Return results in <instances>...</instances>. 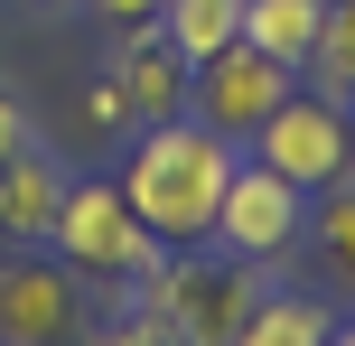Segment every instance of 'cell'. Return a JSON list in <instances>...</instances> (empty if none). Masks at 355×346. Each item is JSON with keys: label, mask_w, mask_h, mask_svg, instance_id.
Returning <instances> with one entry per match:
<instances>
[{"label": "cell", "mask_w": 355, "mask_h": 346, "mask_svg": "<svg viewBox=\"0 0 355 346\" xmlns=\"http://www.w3.org/2000/svg\"><path fill=\"white\" fill-rule=\"evenodd\" d=\"M225 187H234V141L206 131L196 112L150 122L141 150H131V168H122L131 216H141L168 253H178V243H215V206H225Z\"/></svg>", "instance_id": "1"}, {"label": "cell", "mask_w": 355, "mask_h": 346, "mask_svg": "<svg viewBox=\"0 0 355 346\" xmlns=\"http://www.w3.org/2000/svg\"><path fill=\"white\" fill-rule=\"evenodd\" d=\"M131 291L178 328V346H234L271 281H262V262H234L225 243H215V253H206V243H178V253H159Z\"/></svg>", "instance_id": "2"}, {"label": "cell", "mask_w": 355, "mask_h": 346, "mask_svg": "<svg viewBox=\"0 0 355 346\" xmlns=\"http://www.w3.org/2000/svg\"><path fill=\"white\" fill-rule=\"evenodd\" d=\"M47 243H56V262H66L75 281H122V291L168 253V243L131 216L122 178H66V206H56Z\"/></svg>", "instance_id": "3"}, {"label": "cell", "mask_w": 355, "mask_h": 346, "mask_svg": "<svg viewBox=\"0 0 355 346\" xmlns=\"http://www.w3.org/2000/svg\"><path fill=\"white\" fill-rule=\"evenodd\" d=\"M252 159L281 168L290 187H309V197H318V187L355 178V112H346V103H327L318 85H309V94L290 85V94H281V112L252 131Z\"/></svg>", "instance_id": "4"}, {"label": "cell", "mask_w": 355, "mask_h": 346, "mask_svg": "<svg viewBox=\"0 0 355 346\" xmlns=\"http://www.w3.org/2000/svg\"><path fill=\"white\" fill-rule=\"evenodd\" d=\"M300 85V75L281 66V56H262L252 37H234V47H215L206 66H196V85H187V112L206 131H225V141H252V131L281 112V94Z\"/></svg>", "instance_id": "5"}, {"label": "cell", "mask_w": 355, "mask_h": 346, "mask_svg": "<svg viewBox=\"0 0 355 346\" xmlns=\"http://www.w3.org/2000/svg\"><path fill=\"white\" fill-rule=\"evenodd\" d=\"M309 234V187H290L281 168H262V159H234V187H225V206H215V243H225L234 262H281L290 243Z\"/></svg>", "instance_id": "6"}, {"label": "cell", "mask_w": 355, "mask_h": 346, "mask_svg": "<svg viewBox=\"0 0 355 346\" xmlns=\"http://www.w3.org/2000/svg\"><path fill=\"white\" fill-rule=\"evenodd\" d=\"M85 281L66 262H0V346H66L85 328Z\"/></svg>", "instance_id": "7"}, {"label": "cell", "mask_w": 355, "mask_h": 346, "mask_svg": "<svg viewBox=\"0 0 355 346\" xmlns=\"http://www.w3.org/2000/svg\"><path fill=\"white\" fill-rule=\"evenodd\" d=\"M187 85H196V66L178 56V37L159 19H150V28H122V47H112V94H122V112L168 122V112H187Z\"/></svg>", "instance_id": "8"}, {"label": "cell", "mask_w": 355, "mask_h": 346, "mask_svg": "<svg viewBox=\"0 0 355 346\" xmlns=\"http://www.w3.org/2000/svg\"><path fill=\"white\" fill-rule=\"evenodd\" d=\"M56 206H66V159H56V150H37V141L0 150V234L47 243Z\"/></svg>", "instance_id": "9"}, {"label": "cell", "mask_w": 355, "mask_h": 346, "mask_svg": "<svg viewBox=\"0 0 355 346\" xmlns=\"http://www.w3.org/2000/svg\"><path fill=\"white\" fill-rule=\"evenodd\" d=\"M318 28H327V0H243V37H252L262 56H281L290 75L309 66Z\"/></svg>", "instance_id": "10"}, {"label": "cell", "mask_w": 355, "mask_h": 346, "mask_svg": "<svg viewBox=\"0 0 355 346\" xmlns=\"http://www.w3.org/2000/svg\"><path fill=\"white\" fill-rule=\"evenodd\" d=\"M327 337H337V309H327V300H309V291H262V309L243 318L234 346H327Z\"/></svg>", "instance_id": "11"}, {"label": "cell", "mask_w": 355, "mask_h": 346, "mask_svg": "<svg viewBox=\"0 0 355 346\" xmlns=\"http://www.w3.org/2000/svg\"><path fill=\"white\" fill-rule=\"evenodd\" d=\"M159 28L178 37V56H187V66H206L215 47H234V37H243V0H168Z\"/></svg>", "instance_id": "12"}, {"label": "cell", "mask_w": 355, "mask_h": 346, "mask_svg": "<svg viewBox=\"0 0 355 346\" xmlns=\"http://www.w3.org/2000/svg\"><path fill=\"white\" fill-rule=\"evenodd\" d=\"M309 85L327 94V103H346L355 112V0H327V28H318V47H309Z\"/></svg>", "instance_id": "13"}, {"label": "cell", "mask_w": 355, "mask_h": 346, "mask_svg": "<svg viewBox=\"0 0 355 346\" xmlns=\"http://www.w3.org/2000/svg\"><path fill=\"white\" fill-rule=\"evenodd\" d=\"M309 234H318V253L337 262V281H346V272H355V178L318 187V216H309Z\"/></svg>", "instance_id": "14"}, {"label": "cell", "mask_w": 355, "mask_h": 346, "mask_svg": "<svg viewBox=\"0 0 355 346\" xmlns=\"http://www.w3.org/2000/svg\"><path fill=\"white\" fill-rule=\"evenodd\" d=\"M103 346H178V328H168V318H159V309H150V300H141V291H131V300H122V309H112V318H103Z\"/></svg>", "instance_id": "15"}, {"label": "cell", "mask_w": 355, "mask_h": 346, "mask_svg": "<svg viewBox=\"0 0 355 346\" xmlns=\"http://www.w3.org/2000/svg\"><path fill=\"white\" fill-rule=\"evenodd\" d=\"M94 10H103V19H112V28H150V19H159V10H168V0H94Z\"/></svg>", "instance_id": "16"}, {"label": "cell", "mask_w": 355, "mask_h": 346, "mask_svg": "<svg viewBox=\"0 0 355 346\" xmlns=\"http://www.w3.org/2000/svg\"><path fill=\"white\" fill-rule=\"evenodd\" d=\"M28 141V112H19V94H0V150H19Z\"/></svg>", "instance_id": "17"}, {"label": "cell", "mask_w": 355, "mask_h": 346, "mask_svg": "<svg viewBox=\"0 0 355 346\" xmlns=\"http://www.w3.org/2000/svg\"><path fill=\"white\" fill-rule=\"evenodd\" d=\"M327 346H355V328H337V337H327Z\"/></svg>", "instance_id": "18"}, {"label": "cell", "mask_w": 355, "mask_h": 346, "mask_svg": "<svg viewBox=\"0 0 355 346\" xmlns=\"http://www.w3.org/2000/svg\"><path fill=\"white\" fill-rule=\"evenodd\" d=\"M346 291H355V272H346Z\"/></svg>", "instance_id": "19"}, {"label": "cell", "mask_w": 355, "mask_h": 346, "mask_svg": "<svg viewBox=\"0 0 355 346\" xmlns=\"http://www.w3.org/2000/svg\"><path fill=\"white\" fill-rule=\"evenodd\" d=\"M47 10H56V0H47Z\"/></svg>", "instance_id": "20"}]
</instances>
